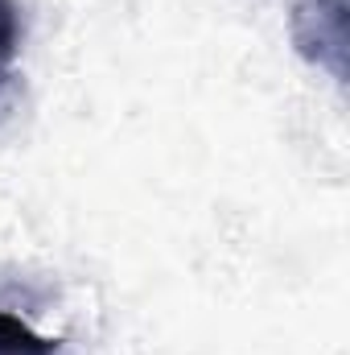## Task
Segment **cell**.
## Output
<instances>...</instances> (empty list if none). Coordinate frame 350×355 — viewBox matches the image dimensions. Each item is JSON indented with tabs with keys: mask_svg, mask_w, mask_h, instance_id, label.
Instances as JSON below:
<instances>
[{
	"mask_svg": "<svg viewBox=\"0 0 350 355\" xmlns=\"http://www.w3.org/2000/svg\"><path fill=\"white\" fill-rule=\"evenodd\" d=\"M0 355H58V339L37 335L17 314L0 310Z\"/></svg>",
	"mask_w": 350,
	"mask_h": 355,
	"instance_id": "1",
	"label": "cell"
},
{
	"mask_svg": "<svg viewBox=\"0 0 350 355\" xmlns=\"http://www.w3.org/2000/svg\"><path fill=\"white\" fill-rule=\"evenodd\" d=\"M21 54V8L17 0H0V79L12 71Z\"/></svg>",
	"mask_w": 350,
	"mask_h": 355,
	"instance_id": "2",
	"label": "cell"
}]
</instances>
